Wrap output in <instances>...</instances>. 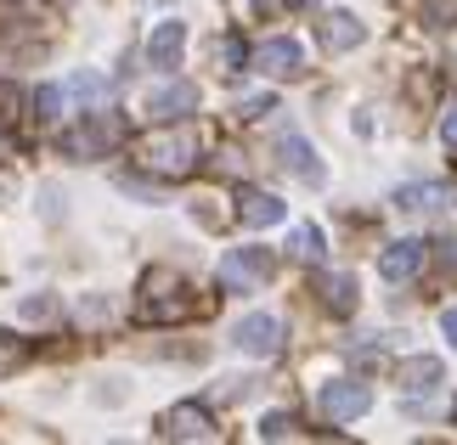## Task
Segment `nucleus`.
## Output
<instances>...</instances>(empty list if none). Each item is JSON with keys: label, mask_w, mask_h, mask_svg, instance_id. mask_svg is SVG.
I'll use <instances>...</instances> for the list:
<instances>
[{"label": "nucleus", "mask_w": 457, "mask_h": 445, "mask_svg": "<svg viewBox=\"0 0 457 445\" xmlns=\"http://www.w3.org/2000/svg\"><path fill=\"white\" fill-rule=\"evenodd\" d=\"M142 316L153 327H181V322H192L198 316V288L181 276V271H147V282H142Z\"/></svg>", "instance_id": "nucleus-1"}, {"label": "nucleus", "mask_w": 457, "mask_h": 445, "mask_svg": "<svg viewBox=\"0 0 457 445\" xmlns=\"http://www.w3.org/2000/svg\"><path fill=\"white\" fill-rule=\"evenodd\" d=\"M142 164H147L153 175H164V181H181V175L198 164V130H192V124H181V130L153 136L147 147H142Z\"/></svg>", "instance_id": "nucleus-2"}, {"label": "nucleus", "mask_w": 457, "mask_h": 445, "mask_svg": "<svg viewBox=\"0 0 457 445\" xmlns=\"http://www.w3.org/2000/svg\"><path fill=\"white\" fill-rule=\"evenodd\" d=\"M113 141H125V119H113V113H91L85 124H74V130H62L57 147L68 158H79V164H91V158H102L113 147Z\"/></svg>", "instance_id": "nucleus-3"}, {"label": "nucleus", "mask_w": 457, "mask_h": 445, "mask_svg": "<svg viewBox=\"0 0 457 445\" xmlns=\"http://www.w3.org/2000/svg\"><path fill=\"white\" fill-rule=\"evenodd\" d=\"M271 248H232V254L220 260V282L232 293H260L271 282Z\"/></svg>", "instance_id": "nucleus-4"}, {"label": "nucleus", "mask_w": 457, "mask_h": 445, "mask_svg": "<svg viewBox=\"0 0 457 445\" xmlns=\"http://www.w3.org/2000/svg\"><path fill=\"white\" fill-rule=\"evenodd\" d=\"M322 417L328 423H356V417H367L373 412V389H367L361 378H339V383H328L322 389Z\"/></svg>", "instance_id": "nucleus-5"}, {"label": "nucleus", "mask_w": 457, "mask_h": 445, "mask_svg": "<svg viewBox=\"0 0 457 445\" xmlns=\"http://www.w3.org/2000/svg\"><path fill=\"white\" fill-rule=\"evenodd\" d=\"M249 62L260 68V74H271V79H294L305 68V45L294 40V34H277V40H266V45L249 51Z\"/></svg>", "instance_id": "nucleus-6"}, {"label": "nucleus", "mask_w": 457, "mask_h": 445, "mask_svg": "<svg viewBox=\"0 0 457 445\" xmlns=\"http://www.w3.org/2000/svg\"><path fill=\"white\" fill-rule=\"evenodd\" d=\"M158 434H164V440H220L215 417H209V406H198V400L170 406L164 423H158Z\"/></svg>", "instance_id": "nucleus-7"}, {"label": "nucleus", "mask_w": 457, "mask_h": 445, "mask_svg": "<svg viewBox=\"0 0 457 445\" xmlns=\"http://www.w3.org/2000/svg\"><path fill=\"white\" fill-rule=\"evenodd\" d=\"M232 344L243 355H277L283 350V322L266 316V310H254V316H243V322L232 327Z\"/></svg>", "instance_id": "nucleus-8"}, {"label": "nucleus", "mask_w": 457, "mask_h": 445, "mask_svg": "<svg viewBox=\"0 0 457 445\" xmlns=\"http://www.w3.org/2000/svg\"><path fill=\"white\" fill-rule=\"evenodd\" d=\"M424 260H429V248L424 243H390V248H384V254H378V276L384 282H412L418 271H424Z\"/></svg>", "instance_id": "nucleus-9"}, {"label": "nucleus", "mask_w": 457, "mask_h": 445, "mask_svg": "<svg viewBox=\"0 0 457 445\" xmlns=\"http://www.w3.org/2000/svg\"><path fill=\"white\" fill-rule=\"evenodd\" d=\"M237 220H243V226H277V220H288V203L277 198V192L243 186V192H237Z\"/></svg>", "instance_id": "nucleus-10"}, {"label": "nucleus", "mask_w": 457, "mask_h": 445, "mask_svg": "<svg viewBox=\"0 0 457 445\" xmlns=\"http://www.w3.org/2000/svg\"><path fill=\"white\" fill-rule=\"evenodd\" d=\"M147 113L153 119H187V113H198V85H187V79L158 85V91L147 96Z\"/></svg>", "instance_id": "nucleus-11"}, {"label": "nucleus", "mask_w": 457, "mask_h": 445, "mask_svg": "<svg viewBox=\"0 0 457 445\" xmlns=\"http://www.w3.org/2000/svg\"><path fill=\"white\" fill-rule=\"evenodd\" d=\"M181 51H187V23H158L147 34V62L153 68H181Z\"/></svg>", "instance_id": "nucleus-12"}, {"label": "nucleus", "mask_w": 457, "mask_h": 445, "mask_svg": "<svg viewBox=\"0 0 457 445\" xmlns=\"http://www.w3.org/2000/svg\"><path fill=\"white\" fill-rule=\"evenodd\" d=\"M446 203H452V186H441V181H412L395 192V209H407V215H435Z\"/></svg>", "instance_id": "nucleus-13"}, {"label": "nucleus", "mask_w": 457, "mask_h": 445, "mask_svg": "<svg viewBox=\"0 0 457 445\" xmlns=\"http://www.w3.org/2000/svg\"><path fill=\"white\" fill-rule=\"evenodd\" d=\"M395 378H401V389H407V395H429V389L446 378V367L435 361V355H407V361L395 367Z\"/></svg>", "instance_id": "nucleus-14"}, {"label": "nucleus", "mask_w": 457, "mask_h": 445, "mask_svg": "<svg viewBox=\"0 0 457 445\" xmlns=\"http://www.w3.org/2000/svg\"><path fill=\"white\" fill-rule=\"evenodd\" d=\"M361 40H367V29H361L356 12H328L322 17V45L328 51H356Z\"/></svg>", "instance_id": "nucleus-15"}, {"label": "nucleus", "mask_w": 457, "mask_h": 445, "mask_svg": "<svg viewBox=\"0 0 457 445\" xmlns=\"http://www.w3.org/2000/svg\"><path fill=\"white\" fill-rule=\"evenodd\" d=\"M277 164L294 169L300 181H322V164H316V152H311L305 136H283V141H277Z\"/></svg>", "instance_id": "nucleus-16"}, {"label": "nucleus", "mask_w": 457, "mask_h": 445, "mask_svg": "<svg viewBox=\"0 0 457 445\" xmlns=\"http://www.w3.org/2000/svg\"><path fill=\"white\" fill-rule=\"evenodd\" d=\"M316 293H322V305L333 316L356 310V276H350V271H322V276H316Z\"/></svg>", "instance_id": "nucleus-17"}, {"label": "nucleus", "mask_w": 457, "mask_h": 445, "mask_svg": "<svg viewBox=\"0 0 457 445\" xmlns=\"http://www.w3.org/2000/svg\"><path fill=\"white\" fill-rule=\"evenodd\" d=\"M62 108H68V91H62V85H40V91H34V119H40V124H57Z\"/></svg>", "instance_id": "nucleus-18"}, {"label": "nucleus", "mask_w": 457, "mask_h": 445, "mask_svg": "<svg viewBox=\"0 0 457 445\" xmlns=\"http://www.w3.org/2000/svg\"><path fill=\"white\" fill-rule=\"evenodd\" d=\"M62 91H68V96H79V102H102V96H108V79H102L96 68H79V74L68 79Z\"/></svg>", "instance_id": "nucleus-19"}, {"label": "nucleus", "mask_w": 457, "mask_h": 445, "mask_svg": "<svg viewBox=\"0 0 457 445\" xmlns=\"http://www.w3.org/2000/svg\"><path fill=\"white\" fill-rule=\"evenodd\" d=\"M57 310H62L57 293H34V299H23V305H17V322H51Z\"/></svg>", "instance_id": "nucleus-20"}, {"label": "nucleus", "mask_w": 457, "mask_h": 445, "mask_svg": "<svg viewBox=\"0 0 457 445\" xmlns=\"http://www.w3.org/2000/svg\"><path fill=\"white\" fill-rule=\"evenodd\" d=\"M288 254H294V260H322V231H316V226H294Z\"/></svg>", "instance_id": "nucleus-21"}, {"label": "nucleus", "mask_w": 457, "mask_h": 445, "mask_svg": "<svg viewBox=\"0 0 457 445\" xmlns=\"http://www.w3.org/2000/svg\"><path fill=\"white\" fill-rule=\"evenodd\" d=\"M418 17H424L429 29H452V23H457V0H424V6H418Z\"/></svg>", "instance_id": "nucleus-22"}, {"label": "nucleus", "mask_w": 457, "mask_h": 445, "mask_svg": "<svg viewBox=\"0 0 457 445\" xmlns=\"http://www.w3.org/2000/svg\"><path fill=\"white\" fill-rule=\"evenodd\" d=\"M288 434H294L288 412H266V417H260V440H288Z\"/></svg>", "instance_id": "nucleus-23"}, {"label": "nucleus", "mask_w": 457, "mask_h": 445, "mask_svg": "<svg viewBox=\"0 0 457 445\" xmlns=\"http://www.w3.org/2000/svg\"><path fill=\"white\" fill-rule=\"evenodd\" d=\"M435 265H441L446 276H457V237H441V243H435Z\"/></svg>", "instance_id": "nucleus-24"}, {"label": "nucleus", "mask_w": 457, "mask_h": 445, "mask_svg": "<svg viewBox=\"0 0 457 445\" xmlns=\"http://www.w3.org/2000/svg\"><path fill=\"white\" fill-rule=\"evenodd\" d=\"M271 108H277L271 96H243V102H237V119H266Z\"/></svg>", "instance_id": "nucleus-25"}, {"label": "nucleus", "mask_w": 457, "mask_h": 445, "mask_svg": "<svg viewBox=\"0 0 457 445\" xmlns=\"http://www.w3.org/2000/svg\"><path fill=\"white\" fill-rule=\"evenodd\" d=\"M441 136H446V147L457 152V108H446V119H441Z\"/></svg>", "instance_id": "nucleus-26"}, {"label": "nucleus", "mask_w": 457, "mask_h": 445, "mask_svg": "<svg viewBox=\"0 0 457 445\" xmlns=\"http://www.w3.org/2000/svg\"><path fill=\"white\" fill-rule=\"evenodd\" d=\"M441 333H446V344H452V350H457V305H452V310H446V316H441Z\"/></svg>", "instance_id": "nucleus-27"}, {"label": "nucleus", "mask_w": 457, "mask_h": 445, "mask_svg": "<svg viewBox=\"0 0 457 445\" xmlns=\"http://www.w3.org/2000/svg\"><path fill=\"white\" fill-rule=\"evenodd\" d=\"M0 164H6V141H0Z\"/></svg>", "instance_id": "nucleus-28"}, {"label": "nucleus", "mask_w": 457, "mask_h": 445, "mask_svg": "<svg viewBox=\"0 0 457 445\" xmlns=\"http://www.w3.org/2000/svg\"><path fill=\"white\" fill-rule=\"evenodd\" d=\"M283 6H305V0H283Z\"/></svg>", "instance_id": "nucleus-29"}]
</instances>
